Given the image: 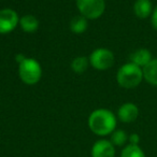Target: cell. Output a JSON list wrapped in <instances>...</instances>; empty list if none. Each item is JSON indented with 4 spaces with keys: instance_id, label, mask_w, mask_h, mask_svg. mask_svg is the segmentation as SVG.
I'll return each mask as SVG.
<instances>
[{
    "instance_id": "5bb4252c",
    "label": "cell",
    "mask_w": 157,
    "mask_h": 157,
    "mask_svg": "<svg viewBox=\"0 0 157 157\" xmlns=\"http://www.w3.org/2000/svg\"><path fill=\"white\" fill-rule=\"evenodd\" d=\"M90 65V59L85 56H78L72 60L71 63V69L75 73H83L87 70Z\"/></svg>"
},
{
    "instance_id": "3957f363",
    "label": "cell",
    "mask_w": 157,
    "mask_h": 157,
    "mask_svg": "<svg viewBox=\"0 0 157 157\" xmlns=\"http://www.w3.org/2000/svg\"><path fill=\"white\" fill-rule=\"evenodd\" d=\"M18 75L23 83L27 85H35L42 78L41 65L37 59L25 57L18 63Z\"/></svg>"
},
{
    "instance_id": "4fadbf2b",
    "label": "cell",
    "mask_w": 157,
    "mask_h": 157,
    "mask_svg": "<svg viewBox=\"0 0 157 157\" xmlns=\"http://www.w3.org/2000/svg\"><path fill=\"white\" fill-rule=\"evenodd\" d=\"M88 20H86L84 16L78 15L75 16L70 22V30L75 35H81L84 31H86L88 27Z\"/></svg>"
},
{
    "instance_id": "2e32d148",
    "label": "cell",
    "mask_w": 157,
    "mask_h": 157,
    "mask_svg": "<svg viewBox=\"0 0 157 157\" xmlns=\"http://www.w3.org/2000/svg\"><path fill=\"white\" fill-rule=\"evenodd\" d=\"M121 157H145V154L139 145L128 144L122 150Z\"/></svg>"
},
{
    "instance_id": "6da1fadb",
    "label": "cell",
    "mask_w": 157,
    "mask_h": 157,
    "mask_svg": "<svg viewBox=\"0 0 157 157\" xmlns=\"http://www.w3.org/2000/svg\"><path fill=\"white\" fill-rule=\"evenodd\" d=\"M117 117L109 109H97L90 113L88 117V127L90 131L97 136L111 135L116 129Z\"/></svg>"
},
{
    "instance_id": "ac0fdd59",
    "label": "cell",
    "mask_w": 157,
    "mask_h": 157,
    "mask_svg": "<svg viewBox=\"0 0 157 157\" xmlns=\"http://www.w3.org/2000/svg\"><path fill=\"white\" fill-rule=\"evenodd\" d=\"M151 24H152V27L157 30V6L154 8L152 12V15H151Z\"/></svg>"
},
{
    "instance_id": "7a4b0ae2",
    "label": "cell",
    "mask_w": 157,
    "mask_h": 157,
    "mask_svg": "<svg viewBox=\"0 0 157 157\" xmlns=\"http://www.w3.org/2000/svg\"><path fill=\"white\" fill-rule=\"evenodd\" d=\"M143 70L132 63L123 65L116 73V82L123 88L131 90L136 88L143 81Z\"/></svg>"
},
{
    "instance_id": "e0dca14e",
    "label": "cell",
    "mask_w": 157,
    "mask_h": 157,
    "mask_svg": "<svg viewBox=\"0 0 157 157\" xmlns=\"http://www.w3.org/2000/svg\"><path fill=\"white\" fill-rule=\"evenodd\" d=\"M129 144H133V145H139L140 142V136L138 133H131L128 137Z\"/></svg>"
},
{
    "instance_id": "5b68a950",
    "label": "cell",
    "mask_w": 157,
    "mask_h": 157,
    "mask_svg": "<svg viewBox=\"0 0 157 157\" xmlns=\"http://www.w3.org/2000/svg\"><path fill=\"white\" fill-rule=\"evenodd\" d=\"M90 65L99 71H105L114 65L115 57L112 51L105 48H99L93 51L88 57Z\"/></svg>"
},
{
    "instance_id": "30bf717a",
    "label": "cell",
    "mask_w": 157,
    "mask_h": 157,
    "mask_svg": "<svg viewBox=\"0 0 157 157\" xmlns=\"http://www.w3.org/2000/svg\"><path fill=\"white\" fill-rule=\"evenodd\" d=\"M129 58H130V63H135V65H137L140 68H144L153 59V56L152 53L150 52V50L141 48L131 53Z\"/></svg>"
},
{
    "instance_id": "277c9868",
    "label": "cell",
    "mask_w": 157,
    "mask_h": 157,
    "mask_svg": "<svg viewBox=\"0 0 157 157\" xmlns=\"http://www.w3.org/2000/svg\"><path fill=\"white\" fill-rule=\"evenodd\" d=\"M75 3L80 15L86 20H97L105 13V0H75Z\"/></svg>"
},
{
    "instance_id": "7c38bea8",
    "label": "cell",
    "mask_w": 157,
    "mask_h": 157,
    "mask_svg": "<svg viewBox=\"0 0 157 157\" xmlns=\"http://www.w3.org/2000/svg\"><path fill=\"white\" fill-rule=\"evenodd\" d=\"M142 70L144 80L151 85L157 86V58H153Z\"/></svg>"
},
{
    "instance_id": "9c48e42d",
    "label": "cell",
    "mask_w": 157,
    "mask_h": 157,
    "mask_svg": "<svg viewBox=\"0 0 157 157\" xmlns=\"http://www.w3.org/2000/svg\"><path fill=\"white\" fill-rule=\"evenodd\" d=\"M154 10L151 0H136L133 3V13L140 20H145L151 17Z\"/></svg>"
},
{
    "instance_id": "8992f818",
    "label": "cell",
    "mask_w": 157,
    "mask_h": 157,
    "mask_svg": "<svg viewBox=\"0 0 157 157\" xmlns=\"http://www.w3.org/2000/svg\"><path fill=\"white\" fill-rule=\"evenodd\" d=\"M20 24L17 12L10 8L0 10V35H7L16 28Z\"/></svg>"
},
{
    "instance_id": "ba28073f",
    "label": "cell",
    "mask_w": 157,
    "mask_h": 157,
    "mask_svg": "<svg viewBox=\"0 0 157 157\" xmlns=\"http://www.w3.org/2000/svg\"><path fill=\"white\" fill-rule=\"evenodd\" d=\"M139 116V108L133 102H125L118 108L117 110V118L122 123L135 122Z\"/></svg>"
},
{
    "instance_id": "52a82bcc",
    "label": "cell",
    "mask_w": 157,
    "mask_h": 157,
    "mask_svg": "<svg viewBox=\"0 0 157 157\" xmlns=\"http://www.w3.org/2000/svg\"><path fill=\"white\" fill-rule=\"evenodd\" d=\"M90 155L92 157H115V146L110 140H98L93 145Z\"/></svg>"
},
{
    "instance_id": "9a60e30c",
    "label": "cell",
    "mask_w": 157,
    "mask_h": 157,
    "mask_svg": "<svg viewBox=\"0 0 157 157\" xmlns=\"http://www.w3.org/2000/svg\"><path fill=\"white\" fill-rule=\"evenodd\" d=\"M128 137L129 136L126 133V131H124L123 129H115L113 132L111 133V140L114 146H123L128 142Z\"/></svg>"
},
{
    "instance_id": "8fae6325",
    "label": "cell",
    "mask_w": 157,
    "mask_h": 157,
    "mask_svg": "<svg viewBox=\"0 0 157 157\" xmlns=\"http://www.w3.org/2000/svg\"><path fill=\"white\" fill-rule=\"evenodd\" d=\"M39 20L31 14H26V15H23L22 17H20L18 26L26 33H33L35 31H37L39 28Z\"/></svg>"
}]
</instances>
